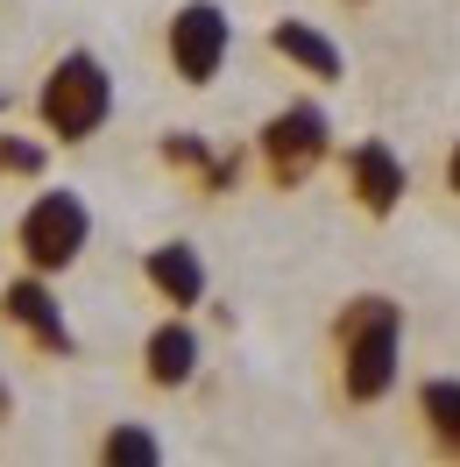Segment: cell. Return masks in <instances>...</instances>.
<instances>
[{
	"instance_id": "16",
	"label": "cell",
	"mask_w": 460,
	"mask_h": 467,
	"mask_svg": "<svg viewBox=\"0 0 460 467\" xmlns=\"http://www.w3.org/2000/svg\"><path fill=\"white\" fill-rule=\"evenodd\" d=\"M0 120H7V92H0Z\"/></svg>"
},
{
	"instance_id": "15",
	"label": "cell",
	"mask_w": 460,
	"mask_h": 467,
	"mask_svg": "<svg viewBox=\"0 0 460 467\" xmlns=\"http://www.w3.org/2000/svg\"><path fill=\"white\" fill-rule=\"evenodd\" d=\"M0 418H7V382H0Z\"/></svg>"
},
{
	"instance_id": "12",
	"label": "cell",
	"mask_w": 460,
	"mask_h": 467,
	"mask_svg": "<svg viewBox=\"0 0 460 467\" xmlns=\"http://www.w3.org/2000/svg\"><path fill=\"white\" fill-rule=\"evenodd\" d=\"M92 461L99 467H156L163 461V439L149 432L142 418H114L107 432L92 439Z\"/></svg>"
},
{
	"instance_id": "9",
	"label": "cell",
	"mask_w": 460,
	"mask_h": 467,
	"mask_svg": "<svg viewBox=\"0 0 460 467\" xmlns=\"http://www.w3.org/2000/svg\"><path fill=\"white\" fill-rule=\"evenodd\" d=\"M142 284L163 297L171 312H199V305H205V263H199V248H192V241H156V248L142 255Z\"/></svg>"
},
{
	"instance_id": "1",
	"label": "cell",
	"mask_w": 460,
	"mask_h": 467,
	"mask_svg": "<svg viewBox=\"0 0 460 467\" xmlns=\"http://www.w3.org/2000/svg\"><path fill=\"white\" fill-rule=\"evenodd\" d=\"M333 389L347 410H375L403 382V305L390 291H354L333 312Z\"/></svg>"
},
{
	"instance_id": "3",
	"label": "cell",
	"mask_w": 460,
	"mask_h": 467,
	"mask_svg": "<svg viewBox=\"0 0 460 467\" xmlns=\"http://www.w3.org/2000/svg\"><path fill=\"white\" fill-rule=\"evenodd\" d=\"M92 248V205L71 184H43L22 213H15V263L36 276H71Z\"/></svg>"
},
{
	"instance_id": "8",
	"label": "cell",
	"mask_w": 460,
	"mask_h": 467,
	"mask_svg": "<svg viewBox=\"0 0 460 467\" xmlns=\"http://www.w3.org/2000/svg\"><path fill=\"white\" fill-rule=\"evenodd\" d=\"M199 361H205V340H199V326H192V312H171V319L149 326V340H142V382L149 389H163V397L192 389Z\"/></svg>"
},
{
	"instance_id": "10",
	"label": "cell",
	"mask_w": 460,
	"mask_h": 467,
	"mask_svg": "<svg viewBox=\"0 0 460 467\" xmlns=\"http://www.w3.org/2000/svg\"><path fill=\"white\" fill-rule=\"evenodd\" d=\"M269 50L284 64H298L305 78H319V86H333V78H347V57L340 43L319 29V22H298V15H284V22H269Z\"/></svg>"
},
{
	"instance_id": "2",
	"label": "cell",
	"mask_w": 460,
	"mask_h": 467,
	"mask_svg": "<svg viewBox=\"0 0 460 467\" xmlns=\"http://www.w3.org/2000/svg\"><path fill=\"white\" fill-rule=\"evenodd\" d=\"M114 120V71H107V57L99 50H64L43 78H36V128L50 135V142L78 149L92 142L99 128Z\"/></svg>"
},
{
	"instance_id": "4",
	"label": "cell",
	"mask_w": 460,
	"mask_h": 467,
	"mask_svg": "<svg viewBox=\"0 0 460 467\" xmlns=\"http://www.w3.org/2000/svg\"><path fill=\"white\" fill-rule=\"evenodd\" d=\"M326 156H333V120H326V107H312V99H290V107H277V114L256 128V163L277 192H298Z\"/></svg>"
},
{
	"instance_id": "14",
	"label": "cell",
	"mask_w": 460,
	"mask_h": 467,
	"mask_svg": "<svg viewBox=\"0 0 460 467\" xmlns=\"http://www.w3.org/2000/svg\"><path fill=\"white\" fill-rule=\"evenodd\" d=\"M439 184H446V199H460V135L446 149V163H439Z\"/></svg>"
},
{
	"instance_id": "6",
	"label": "cell",
	"mask_w": 460,
	"mask_h": 467,
	"mask_svg": "<svg viewBox=\"0 0 460 467\" xmlns=\"http://www.w3.org/2000/svg\"><path fill=\"white\" fill-rule=\"evenodd\" d=\"M163 57H171L177 71V86H213L220 71H227L234 57V22H227V7L220 0H184L171 22H163Z\"/></svg>"
},
{
	"instance_id": "13",
	"label": "cell",
	"mask_w": 460,
	"mask_h": 467,
	"mask_svg": "<svg viewBox=\"0 0 460 467\" xmlns=\"http://www.w3.org/2000/svg\"><path fill=\"white\" fill-rule=\"evenodd\" d=\"M0 177H43V142L36 135H0Z\"/></svg>"
},
{
	"instance_id": "5",
	"label": "cell",
	"mask_w": 460,
	"mask_h": 467,
	"mask_svg": "<svg viewBox=\"0 0 460 467\" xmlns=\"http://www.w3.org/2000/svg\"><path fill=\"white\" fill-rule=\"evenodd\" d=\"M0 326L22 340V354H43V361H71L78 340H71V319L58 305V276H36V269H15L0 284Z\"/></svg>"
},
{
	"instance_id": "7",
	"label": "cell",
	"mask_w": 460,
	"mask_h": 467,
	"mask_svg": "<svg viewBox=\"0 0 460 467\" xmlns=\"http://www.w3.org/2000/svg\"><path fill=\"white\" fill-rule=\"evenodd\" d=\"M347 199H354V213H369V220H390L403 205V192H411V171H403V156L390 142H354L347 149Z\"/></svg>"
},
{
	"instance_id": "11",
	"label": "cell",
	"mask_w": 460,
	"mask_h": 467,
	"mask_svg": "<svg viewBox=\"0 0 460 467\" xmlns=\"http://www.w3.org/2000/svg\"><path fill=\"white\" fill-rule=\"evenodd\" d=\"M411 418L439 461H460V376H425L411 397Z\"/></svg>"
}]
</instances>
